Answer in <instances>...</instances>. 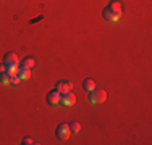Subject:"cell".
Instances as JSON below:
<instances>
[{"label":"cell","instance_id":"ba28073f","mask_svg":"<svg viewBox=\"0 0 152 145\" xmlns=\"http://www.w3.org/2000/svg\"><path fill=\"white\" fill-rule=\"evenodd\" d=\"M83 89L86 90V92H91V90L96 89V82L92 81V79H84V82H83Z\"/></svg>","mask_w":152,"mask_h":145},{"label":"cell","instance_id":"277c9868","mask_svg":"<svg viewBox=\"0 0 152 145\" xmlns=\"http://www.w3.org/2000/svg\"><path fill=\"white\" fill-rule=\"evenodd\" d=\"M47 103H49L50 107H58L60 105V92L57 89L50 90V92L47 94Z\"/></svg>","mask_w":152,"mask_h":145},{"label":"cell","instance_id":"3957f363","mask_svg":"<svg viewBox=\"0 0 152 145\" xmlns=\"http://www.w3.org/2000/svg\"><path fill=\"white\" fill-rule=\"evenodd\" d=\"M102 16H104V20H105V21H108V23H117V21L120 20L121 13H118V12H115V10L105 7L104 12H102Z\"/></svg>","mask_w":152,"mask_h":145},{"label":"cell","instance_id":"7a4b0ae2","mask_svg":"<svg viewBox=\"0 0 152 145\" xmlns=\"http://www.w3.org/2000/svg\"><path fill=\"white\" fill-rule=\"evenodd\" d=\"M55 136H57V139H60V140H68L71 136L70 124H65V123L58 124L57 126V130H55Z\"/></svg>","mask_w":152,"mask_h":145},{"label":"cell","instance_id":"5bb4252c","mask_svg":"<svg viewBox=\"0 0 152 145\" xmlns=\"http://www.w3.org/2000/svg\"><path fill=\"white\" fill-rule=\"evenodd\" d=\"M18 71H20V66L18 65H12V66H8V74L10 76H13V74H18Z\"/></svg>","mask_w":152,"mask_h":145},{"label":"cell","instance_id":"e0dca14e","mask_svg":"<svg viewBox=\"0 0 152 145\" xmlns=\"http://www.w3.org/2000/svg\"><path fill=\"white\" fill-rule=\"evenodd\" d=\"M7 71H8V65L2 63L0 65V74H3V72H7Z\"/></svg>","mask_w":152,"mask_h":145},{"label":"cell","instance_id":"30bf717a","mask_svg":"<svg viewBox=\"0 0 152 145\" xmlns=\"http://www.w3.org/2000/svg\"><path fill=\"white\" fill-rule=\"evenodd\" d=\"M108 8H112V10H115V12L121 13L123 12V3L120 2V0H112L110 5H108Z\"/></svg>","mask_w":152,"mask_h":145},{"label":"cell","instance_id":"7c38bea8","mask_svg":"<svg viewBox=\"0 0 152 145\" xmlns=\"http://www.w3.org/2000/svg\"><path fill=\"white\" fill-rule=\"evenodd\" d=\"M70 129H71V132L78 134L79 130H81V124H79L78 121H73V123H70Z\"/></svg>","mask_w":152,"mask_h":145},{"label":"cell","instance_id":"8fae6325","mask_svg":"<svg viewBox=\"0 0 152 145\" xmlns=\"http://www.w3.org/2000/svg\"><path fill=\"white\" fill-rule=\"evenodd\" d=\"M34 65H36V60L32 57H26L23 61H21V66H23V68H29V70L34 66Z\"/></svg>","mask_w":152,"mask_h":145},{"label":"cell","instance_id":"8992f818","mask_svg":"<svg viewBox=\"0 0 152 145\" xmlns=\"http://www.w3.org/2000/svg\"><path fill=\"white\" fill-rule=\"evenodd\" d=\"M55 89L58 90L60 94H66V92H71L73 90V84L70 81H58L55 86Z\"/></svg>","mask_w":152,"mask_h":145},{"label":"cell","instance_id":"52a82bcc","mask_svg":"<svg viewBox=\"0 0 152 145\" xmlns=\"http://www.w3.org/2000/svg\"><path fill=\"white\" fill-rule=\"evenodd\" d=\"M3 63H5V65H8V66H12V65H18V63H20V58H18L16 53L8 52L5 57H3Z\"/></svg>","mask_w":152,"mask_h":145},{"label":"cell","instance_id":"9a60e30c","mask_svg":"<svg viewBox=\"0 0 152 145\" xmlns=\"http://www.w3.org/2000/svg\"><path fill=\"white\" fill-rule=\"evenodd\" d=\"M20 81H21V79H20V76H18V74H13V76H10V84L16 86Z\"/></svg>","mask_w":152,"mask_h":145},{"label":"cell","instance_id":"4fadbf2b","mask_svg":"<svg viewBox=\"0 0 152 145\" xmlns=\"http://www.w3.org/2000/svg\"><path fill=\"white\" fill-rule=\"evenodd\" d=\"M0 82H2V84H10V74L8 72H3V74H0Z\"/></svg>","mask_w":152,"mask_h":145},{"label":"cell","instance_id":"5b68a950","mask_svg":"<svg viewBox=\"0 0 152 145\" xmlns=\"http://www.w3.org/2000/svg\"><path fill=\"white\" fill-rule=\"evenodd\" d=\"M76 102V97L73 92H66V94H60V105H63V107H71V105H75Z\"/></svg>","mask_w":152,"mask_h":145},{"label":"cell","instance_id":"2e32d148","mask_svg":"<svg viewBox=\"0 0 152 145\" xmlns=\"http://www.w3.org/2000/svg\"><path fill=\"white\" fill-rule=\"evenodd\" d=\"M21 144H24V145H32V144H36V142H34V139H31V137H24Z\"/></svg>","mask_w":152,"mask_h":145},{"label":"cell","instance_id":"9c48e42d","mask_svg":"<svg viewBox=\"0 0 152 145\" xmlns=\"http://www.w3.org/2000/svg\"><path fill=\"white\" fill-rule=\"evenodd\" d=\"M18 76H20V79H29L31 78V70L29 68H23V66H20V71H18Z\"/></svg>","mask_w":152,"mask_h":145},{"label":"cell","instance_id":"6da1fadb","mask_svg":"<svg viewBox=\"0 0 152 145\" xmlns=\"http://www.w3.org/2000/svg\"><path fill=\"white\" fill-rule=\"evenodd\" d=\"M107 100V92L104 89H94L89 92V102L91 103H104Z\"/></svg>","mask_w":152,"mask_h":145}]
</instances>
